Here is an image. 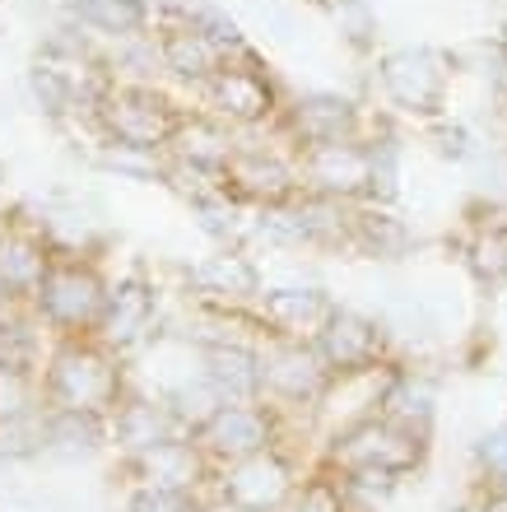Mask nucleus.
I'll list each match as a JSON object with an SVG mask.
<instances>
[{"mask_svg": "<svg viewBox=\"0 0 507 512\" xmlns=\"http://www.w3.org/2000/svg\"><path fill=\"white\" fill-rule=\"evenodd\" d=\"M335 466L349 475V485H382L401 480L424 461V433L405 429L391 415H368L354 429L335 438Z\"/></svg>", "mask_w": 507, "mask_h": 512, "instance_id": "1", "label": "nucleus"}, {"mask_svg": "<svg viewBox=\"0 0 507 512\" xmlns=\"http://www.w3.org/2000/svg\"><path fill=\"white\" fill-rule=\"evenodd\" d=\"M117 364L103 345H89V340H75L52 359V378H47V396H52L56 410H70V415H107L117 410Z\"/></svg>", "mask_w": 507, "mask_h": 512, "instance_id": "2", "label": "nucleus"}, {"mask_svg": "<svg viewBox=\"0 0 507 512\" xmlns=\"http://www.w3.org/2000/svg\"><path fill=\"white\" fill-rule=\"evenodd\" d=\"M107 303L112 294L103 289L94 266H84V261H52L47 270V280L38 289V308L42 317L52 326H66V331H94L103 326L107 317Z\"/></svg>", "mask_w": 507, "mask_h": 512, "instance_id": "3", "label": "nucleus"}, {"mask_svg": "<svg viewBox=\"0 0 507 512\" xmlns=\"http://www.w3.org/2000/svg\"><path fill=\"white\" fill-rule=\"evenodd\" d=\"M98 117H103L107 135L126 149H159L173 145L177 135V112L163 103L154 89H107L98 98Z\"/></svg>", "mask_w": 507, "mask_h": 512, "instance_id": "4", "label": "nucleus"}, {"mask_svg": "<svg viewBox=\"0 0 507 512\" xmlns=\"http://www.w3.org/2000/svg\"><path fill=\"white\" fill-rule=\"evenodd\" d=\"M298 177L321 201H354V196H373L377 154L354 145V140H331V145H303Z\"/></svg>", "mask_w": 507, "mask_h": 512, "instance_id": "5", "label": "nucleus"}, {"mask_svg": "<svg viewBox=\"0 0 507 512\" xmlns=\"http://www.w3.org/2000/svg\"><path fill=\"white\" fill-rule=\"evenodd\" d=\"M382 84H387L391 103H401L405 112H419V117H433L442 103V84H447V70H442V56L428 52V47H401L382 61Z\"/></svg>", "mask_w": 507, "mask_h": 512, "instance_id": "6", "label": "nucleus"}, {"mask_svg": "<svg viewBox=\"0 0 507 512\" xmlns=\"http://www.w3.org/2000/svg\"><path fill=\"white\" fill-rule=\"evenodd\" d=\"M326 382H331V364L321 359L317 345L284 340L270 354H261V391H270V396H280L289 405L317 401Z\"/></svg>", "mask_w": 507, "mask_h": 512, "instance_id": "7", "label": "nucleus"}, {"mask_svg": "<svg viewBox=\"0 0 507 512\" xmlns=\"http://www.w3.org/2000/svg\"><path fill=\"white\" fill-rule=\"evenodd\" d=\"M196 443L205 447V457L214 461H247L256 452H270V419L266 410H256L247 401H228L210 424L196 429Z\"/></svg>", "mask_w": 507, "mask_h": 512, "instance_id": "8", "label": "nucleus"}, {"mask_svg": "<svg viewBox=\"0 0 507 512\" xmlns=\"http://www.w3.org/2000/svg\"><path fill=\"white\" fill-rule=\"evenodd\" d=\"M289 489H294V471L275 447L247 461H233L224 475V499L242 512H275L289 499Z\"/></svg>", "mask_w": 507, "mask_h": 512, "instance_id": "9", "label": "nucleus"}, {"mask_svg": "<svg viewBox=\"0 0 507 512\" xmlns=\"http://www.w3.org/2000/svg\"><path fill=\"white\" fill-rule=\"evenodd\" d=\"M321 359L331 364V373L349 378V373H377L382 364V331L359 312H335L331 326L317 340Z\"/></svg>", "mask_w": 507, "mask_h": 512, "instance_id": "10", "label": "nucleus"}, {"mask_svg": "<svg viewBox=\"0 0 507 512\" xmlns=\"http://www.w3.org/2000/svg\"><path fill=\"white\" fill-rule=\"evenodd\" d=\"M335 312L340 308L321 289H275L261 298V317L275 326V336L294 340V345H317Z\"/></svg>", "mask_w": 507, "mask_h": 512, "instance_id": "11", "label": "nucleus"}, {"mask_svg": "<svg viewBox=\"0 0 507 512\" xmlns=\"http://www.w3.org/2000/svg\"><path fill=\"white\" fill-rule=\"evenodd\" d=\"M210 98L228 122H242V126L266 122L270 112H275V89H270V80L252 66H228L224 61V70L210 80Z\"/></svg>", "mask_w": 507, "mask_h": 512, "instance_id": "12", "label": "nucleus"}, {"mask_svg": "<svg viewBox=\"0 0 507 512\" xmlns=\"http://www.w3.org/2000/svg\"><path fill=\"white\" fill-rule=\"evenodd\" d=\"M135 471L145 485H159V489H177V494H187L205 471V447L201 443H168L149 447V452H135Z\"/></svg>", "mask_w": 507, "mask_h": 512, "instance_id": "13", "label": "nucleus"}, {"mask_svg": "<svg viewBox=\"0 0 507 512\" xmlns=\"http://www.w3.org/2000/svg\"><path fill=\"white\" fill-rule=\"evenodd\" d=\"M163 66L182 75V80H205L210 84L219 70H224V42L210 38L201 24L191 28H173V33H163Z\"/></svg>", "mask_w": 507, "mask_h": 512, "instance_id": "14", "label": "nucleus"}, {"mask_svg": "<svg viewBox=\"0 0 507 512\" xmlns=\"http://www.w3.org/2000/svg\"><path fill=\"white\" fill-rule=\"evenodd\" d=\"M52 270V256L42 252V243L24 229H10L0 238V289L5 294H38L42 280Z\"/></svg>", "mask_w": 507, "mask_h": 512, "instance_id": "15", "label": "nucleus"}, {"mask_svg": "<svg viewBox=\"0 0 507 512\" xmlns=\"http://www.w3.org/2000/svg\"><path fill=\"white\" fill-rule=\"evenodd\" d=\"M294 131L303 145H331V140H349L354 131V103L335 94H312L294 108Z\"/></svg>", "mask_w": 507, "mask_h": 512, "instance_id": "16", "label": "nucleus"}, {"mask_svg": "<svg viewBox=\"0 0 507 512\" xmlns=\"http://www.w3.org/2000/svg\"><path fill=\"white\" fill-rule=\"evenodd\" d=\"M177 154L191 163V168H205V173H228V163L238 159V149L214 122H182L173 135Z\"/></svg>", "mask_w": 507, "mask_h": 512, "instance_id": "17", "label": "nucleus"}, {"mask_svg": "<svg viewBox=\"0 0 507 512\" xmlns=\"http://www.w3.org/2000/svg\"><path fill=\"white\" fill-rule=\"evenodd\" d=\"M149 312H154V298H149L145 284H121L117 294H112V303H107V317H103V340L107 345H131V340H140V331L149 326Z\"/></svg>", "mask_w": 507, "mask_h": 512, "instance_id": "18", "label": "nucleus"}, {"mask_svg": "<svg viewBox=\"0 0 507 512\" xmlns=\"http://www.w3.org/2000/svg\"><path fill=\"white\" fill-rule=\"evenodd\" d=\"M177 429V415L163 410V405H149V401H135V405H117V438L131 452H149V447L168 443Z\"/></svg>", "mask_w": 507, "mask_h": 512, "instance_id": "19", "label": "nucleus"}, {"mask_svg": "<svg viewBox=\"0 0 507 512\" xmlns=\"http://www.w3.org/2000/svg\"><path fill=\"white\" fill-rule=\"evenodd\" d=\"M224 177L238 182L247 196H261V201H284L289 187H294V173L280 159H261V154H238V159L228 163Z\"/></svg>", "mask_w": 507, "mask_h": 512, "instance_id": "20", "label": "nucleus"}, {"mask_svg": "<svg viewBox=\"0 0 507 512\" xmlns=\"http://www.w3.org/2000/svg\"><path fill=\"white\" fill-rule=\"evenodd\" d=\"M210 382L228 401H247L252 391H261V359H252L238 345H228V350L219 345V350H210Z\"/></svg>", "mask_w": 507, "mask_h": 512, "instance_id": "21", "label": "nucleus"}, {"mask_svg": "<svg viewBox=\"0 0 507 512\" xmlns=\"http://www.w3.org/2000/svg\"><path fill=\"white\" fill-rule=\"evenodd\" d=\"M191 280L214 298H252L256 294V270L242 256H210L191 270Z\"/></svg>", "mask_w": 507, "mask_h": 512, "instance_id": "22", "label": "nucleus"}, {"mask_svg": "<svg viewBox=\"0 0 507 512\" xmlns=\"http://www.w3.org/2000/svg\"><path fill=\"white\" fill-rule=\"evenodd\" d=\"M75 14L89 19L98 33H135L145 24V5L140 0H84Z\"/></svg>", "mask_w": 507, "mask_h": 512, "instance_id": "23", "label": "nucleus"}, {"mask_svg": "<svg viewBox=\"0 0 507 512\" xmlns=\"http://www.w3.org/2000/svg\"><path fill=\"white\" fill-rule=\"evenodd\" d=\"M33 391L38 382L28 378L19 364H0V424L33 415Z\"/></svg>", "mask_w": 507, "mask_h": 512, "instance_id": "24", "label": "nucleus"}, {"mask_svg": "<svg viewBox=\"0 0 507 512\" xmlns=\"http://www.w3.org/2000/svg\"><path fill=\"white\" fill-rule=\"evenodd\" d=\"M349 224H354V233H359V243L373 247L377 256H382V252H401V247L410 243V238H405V229L391 215H359V219H349Z\"/></svg>", "mask_w": 507, "mask_h": 512, "instance_id": "25", "label": "nucleus"}, {"mask_svg": "<svg viewBox=\"0 0 507 512\" xmlns=\"http://www.w3.org/2000/svg\"><path fill=\"white\" fill-rule=\"evenodd\" d=\"M294 512H345V494H340V485H335L331 475H317V480L303 485Z\"/></svg>", "mask_w": 507, "mask_h": 512, "instance_id": "26", "label": "nucleus"}, {"mask_svg": "<svg viewBox=\"0 0 507 512\" xmlns=\"http://www.w3.org/2000/svg\"><path fill=\"white\" fill-rule=\"evenodd\" d=\"M475 270L484 280H503L507 275V229H489L475 243Z\"/></svg>", "mask_w": 507, "mask_h": 512, "instance_id": "27", "label": "nucleus"}, {"mask_svg": "<svg viewBox=\"0 0 507 512\" xmlns=\"http://www.w3.org/2000/svg\"><path fill=\"white\" fill-rule=\"evenodd\" d=\"M480 466H484V475H489V485L507 489V429H494L480 443Z\"/></svg>", "mask_w": 507, "mask_h": 512, "instance_id": "28", "label": "nucleus"}, {"mask_svg": "<svg viewBox=\"0 0 507 512\" xmlns=\"http://www.w3.org/2000/svg\"><path fill=\"white\" fill-rule=\"evenodd\" d=\"M131 512H187V494L159 485H140L131 494Z\"/></svg>", "mask_w": 507, "mask_h": 512, "instance_id": "29", "label": "nucleus"}, {"mask_svg": "<svg viewBox=\"0 0 507 512\" xmlns=\"http://www.w3.org/2000/svg\"><path fill=\"white\" fill-rule=\"evenodd\" d=\"M442 154H452V159H461V154H466V131H461V126L442 131Z\"/></svg>", "mask_w": 507, "mask_h": 512, "instance_id": "30", "label": "nucleus"}, {"mask_svg": "<svg viewBox=\"0 0 507 512\" xmlns=\"http://www.w3.org/2000/svg\"><path fill=\"white\" fill-rule=\"evenodd\" d=\"M480 512H507V489H489V494H484L480 499Z\"/></svg>", "mask_w": 507, "mask_h": 512, "instance_id": "31", "label": "nucleus"}]
</instances>
